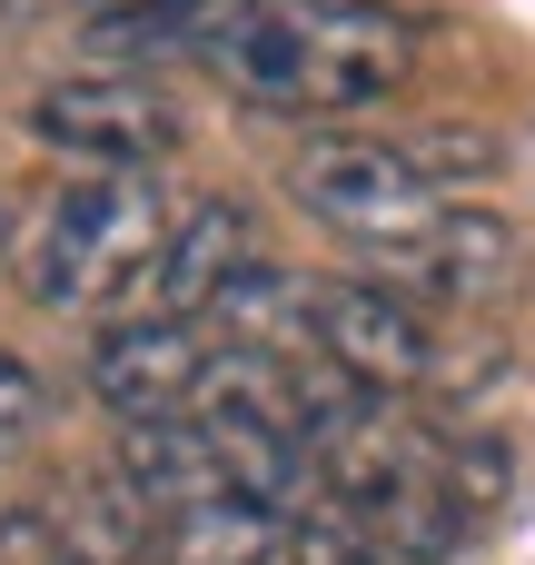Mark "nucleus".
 I'll return each instance as SVG.
<instances>
[{
    "instance_id": "f257e3e1",
    "label": "nucleus",
    "mask_w": 535,
    "mask_h": 565,
    "mask_svg": "<svg viewBox=\"0 0 535 565\" xmlns=\"http://www.w3.org/2000/svg\"><path fill=\"white\" fill-rule=\"evenodd\" d=\"M417 40L387 0H238L208 40V70L258 99V109H298V119H347L377 109L407 79Z\"/></svg>"
},
{
    "instance_id": "f03ea898",
    "label": "nucleus",
    "mask_w": 535,
    "mask_h": 565,
    "mask_svg": "<svg viewBox=\"0 0 535 565\" xmlns=\"http://www.w3.org/2000/svg\"><path fill=\"white\" fill-rule=\"evenodd\" d=\"M179 209L149 169H69L30 228V298L60 318H149V278Z\"/></svg>"
},
{
    "instance_id": "7ed1b4c3",
    "label": "nucleus",
    "mask_w": 535,
    "mask_h": 565,
    "mask_svg": "<svg viewBox=\"0 0 535 565\" xmlns=\"http://www.w3.org/2000/svg\"><path fill=\"white\" fill-rule=\"evenodd\" d=\"M288 189H298V209H308L318 228H338V238L367 248V258H397V248H417V238L447 218L427 159H417V149H387V139H357V129L308 139V149L288 159Z\"/></svg>"
},
{
    "instance_id": "20e7f679",
    "label": "nucleus",
    "mask_w": 535,
    "mask_h": 565,
    "mask_svg": "<svg viewBox=\"0 0 535 565\" xmlns=\"http://www.w3.org/2000/svg\"><path fill=\"white\" fill-rule=\"evenodd\" d=\"M30 139L60 149L69 169H159L179 149V109L129 70H79L30 99Z\"/></svg>"
},
{
    "instance_id": "39448f33",
    "label": "nucleus",
    "mask_w": 535,
    "mask_h": 565,
    "mask_svg": "<svg viewBox=\"0 0 535 565\" xmlns=\"http://www.w3.org/2000/svg\"><path fill=\"white\" fill-rule=\"evenodd\" d=\"M208 367H218V348L199 338V318H109L99 328V348H89V397L119 417V427H139V417H189L199 407V387H208Z\"/></svg>"
},
{
    "instance_id": "423d86ee",
    "label": "nucleus",
    "mask_w": 535,
    "mask_h": 565,
    "mask_svg": "<svg viewBox=\"0 0 535 565\" xmlns=\"http://www.w3.org/2000/svg\"><path fill=\"white\" fill-rule=\"evenodd\" d=\"M318 348L357 377V387H377V397H407V387H427V367H437V338H427V318L387 288V278H347V288H318Z\"/></svg>"
},
{
    "instance_id": "0eeeda50",
    "label": "nucleus",
    "mask_w": 535,
    "mask_h": 565,
    "mask_svg": "<svg viewBox=\"0 0 535 565\" xmlns=\"http://www.w3.org/2000/svg\"><path fill=\"white\" fill-rule=\"evenodd\" d=\"M248 258H258L248 209H238V199H199V209H179V228H169V248H159L149 308H159V318H208L218 288H228Z\"/></svg>"
},
{
    "instance_id": "6e6552de",
    "label": "nucleus",
    "mask_w": 535,
    "mask_h": 565,
    "mask_svg": "<svg viewBox=\"0 0 535 565\" xmlns=\"http://www.w3.org/2000/svg\"><path fill=\"white\" fill-rule=\"evenodd\" d=\"M407 288H427V298H447V308H467V298H496L506 278H516V228L496 218V209H447L417 248H397L387 258Z\"/></svg>"
},
{
    "instance_id": "1a4fd4ad",
    "label": "nucleus",
    "mask_w": 535,
    "mask_h": 565,
    "mask_svg": "<svg viewBox=\"0 0 535 565\" xmlns=\"http://www.w3.org/2000/svg\"><path fill=\"white\" fill-rule=\"evenodd\" d=\"M268 556H288V507H268L248 487H208L159 516V565H268Z\"/></svg>"
},
{
    "instance_id": "9d476101",
    "label": "nucleus",
    "mask_w": 535,
    "mask_h": 565,
    "mask_svg": "<svg viewBox=\"0 0 535 565\" xmlns=\"http://www.w3.org/2000/svg\"><path fill=\"white\" fill-rule=\"evenodd\" d=\"M228 10H238V0H89V10H79V40H89L99 70H149V60L208 50Z\"/></svg>"
},
{
    "instance_id": "9b49d317",
    "label": "nucleus",
    "mask_w": 535,
    "mask_h": 565,
    "mask_svg": "<svg viewBox=\"0 0 535 565\" xmlns=\"http://www.w3.org/2000/svg\"><path fill=\"white\" fill-rule=\"evenodd\" d=\"M218 338L228 348H258V358H318V298L308 278H288L278 258H248L228 288H218Z\"/></svg>"
},
{
    "instance_id": "f8f14e48",
    "label": "nucleus",
    "mask_w": 535,
    "mask_h": 565,
    "mask_svg": "<svg viewBox=\"0 0 535 565\" xmlns=\"http://www.w3.org/2000/svg\"><path fill=\"white\" fill-rule=\"evenodd\" d=\"M119 477L169 516V507H189V497H208V487H238L228 467H218V437L199 427V407L189 417H139L129 437H119Z\"/></svg>"
},
{
    "instance_id": "ddd939ff",
    "label": "nucleus",
    "mask_w": 535,
    "mask_h": 565,
    "mask_svg": "<svg viewBox=\"0 0 535 565\" xmlns=\"http://www.w3.org/2000/svg\"><path fill=\"white\" fill-rule=\"evenodd\" d=\"M60 526H69V546L89 565H129V556H159V507L109 467V477H89L69 507H60Z\"/></svg>"
},
{
    "instance_id": "4468645a",
    "label": "nucleus",
    "mask_w": 535,
    "mask_h": 565,
    "mask_svg": "<svg viewBox=\"0 0 535 565\" xmlns=\"http://www.w3.org/2000/svg\"><path fill=\"white\" fill-rule=\"evenodd\" d=\"M288 565H397V556H387V536H377L347 497L318 487V497L288 507Z\"/></svg>"
},
{
    "instance_id": "2eb2a0df",
    "label": "nucleus",
    "mask_w": 535,
    "mask_h": 565,
    "mask_svg": "<svg viewBox=\"0 0 535 565\" xmlns=\"http://www.w3.org/2000/svg\"><path fill=\"white\" fill-rule=\"evenodd\" d=\"M437 487L457 497V516H467V526H486V516L506 507V487H516L506 437H437Z\"/></svg>"
},
{
    "instance_id": "dca6fc26",
    "label": "nucleus",
    "mask_w": 535,
    "mask_h": 565,
    "mask_svg": "<svg viewBox=\"0 0 535 565\" xmlns=\"http://www.w3.org/2000/svg\"><path fill=\"white\" fill-rule=\"evenodd\" d=\"M0 565H79V546L50 507H0Z\"/></svg>"
},
{
    "instance_id": "f3484780",
    "label": "nucleus",
    "mask_w": 535,
    "mask_h": 565,
    "mask_svg": "<svg viewBox=\"0 0 535 565\" xmlns=\"http://www.w3.org/2000/svg\"><path fill=\"white\" fill-rule=\"evenodd\" d=\"M40 417H50V387H40V377L0 348V457H20V447L40 437Z\"/></svg>"
},
{
    "instance_id": "a211bd4d",
    "label": "nucleus",
    "mask_w": 535,
    "mask_h": 565,
    "mask_svg": "<svg viewBox=\"0 0 535 565\" xmlns=\"http://www.w3.org/2000/svg\"><path fill=\"white\" fill-rule=\"evenodd\" d=\"M417 159H427V179H437V169H486L496 149H486V139H467V129H437V139H417Z\"/></svg>"
},
{
    "instance_id": "6ab92c4d",
    "label": "nucleus",
    "mask_w": 535,
    "mask_h": 565,
    "mask_svg": "<svg viewBox=\"0 0 535 565\" xmlns=\"http://www.w3.org/2000/svg\"><path fill=\"white\" fill-rule=\"evenodd\" d=\"M0 238H10V209H0Z\"/></svg>"
}]
</instances>
